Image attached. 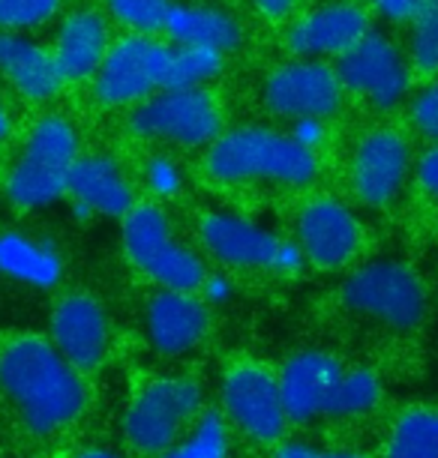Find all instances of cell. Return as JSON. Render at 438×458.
<instances>
[{
    "label": "cell",
    "mask_w": 438,
    "mask_h": 458,
    "mask_svg": "<svg viewBox=\"0 0 438 458\" xmlns=\"http://www.w3.org/2000/svg\"><path fill=\"white\" fill-rule=\"evenodd\" d=\"M411 150L397 129H375L360 138L351 159V186L366 207H384L408 177Z\"/></svg>",
    "instance_id": "cell-14"
},
{
    "label": "cell",
    "mask_w": 438,
    "mask_h": 458,
    "mask_svg": "<svg viewBox=\"0 0 438 458\" xmlns=\"http://www.w3.org/2000/svg\"><path fill=\"white\" fill-rule=\"evenodd\" d=\"M90 408L88 375L48 335L0 330V437L28 449L57 444Z\"/></svg>",
    "instance_id": "cell-1"
},
{
    "label": "cell",
    "mask_w": 438,
    "mask_h": 458,
    "mask_svg": "<svg viewBox=\"0 0 438 458\" xmlns=\"http://www.w3.org/2000/svg\"><path fill=\"white\" fill-rule=\"evenodd\" d=\"M199 291L210 302H226L231 297V282L226 279V276H204V282H202Z\"/></svg>",
    "instance_id": "cell-37"
},
{
    "label": "cell",
    "mask_w": 438,
    "mask_h": 458,
    "mask_svg": "<svg viewBox=\"0 0 438 458\" xmlns=\"http://www.w3.org/2000/svg\"><path fill=\"white\" fill-rule=\"evenodd\" d=\"M411 64L420 72H438V0H420L411 15Z\"/></svg>",
    "instance_id": "cell-29"
},
{
    "label": "cell",
    "mask_w": 438,
    "mask_h": 458,
    "mask_svg": "<svg viewBox=\"0 0 438 458\" xmlns=\"http://www.w3.org/2000/svg\"><path fill=\"white\" fill-rule=\"evenodd\" d=\"M66 258L55 240L0 228V279L33 291H51L64 282Z\"/></svg>",
    "instance_id": "cell-20"
},
{
    "label": "cell",
    "mask_w": 438,
    "mask_h": 458,
    "mask_svg": "<svg viewBox=\"0 0 438 458\" xmlns=\"http://www.w3.org/2000/svg\"><path fill=\"white\" fill-rule=\"evenodd\" d=\"M202 393L186 377H159L144 384L124 413V437L144 455L166 453L199 413Z\"/></svg>",
    "instance_id": "cell-6"
},
{
    "label": "cell",
    "mask_w": 438,
    "mask_h": 458,
    "mask_svg": "<svg viewBox=\"0 0 438 458\" xmlns=\"http://www.w3.org/2000/svg\"><path fill=\"white\" fill-rule=\"evenodd\" d=\"M411 120L426 138L438 141V81L429 84L426 90H420L417 99L411 102Z\"/></svg>",
    "instance_id": "cell-32"
},
{
    "label": "cell",
    "mask_w": 438,
    "mask_h": 458,
    "mask_svg": "<svg viewBox=\"0 0 438 458\" xmlns=\"http://www.w3.org/2000/svg\"><path fill=\"white\" fill-rule=\"evenodd\" d=\"M369 30L366 6L355 0H328L291 24L288 51L297 57H339Z\"/></svg>",
    "instance_id": "cell-16"
},
{
    "label": "cell",
    "mask_w": 438,
    "mask_h": 458,
    "mask_svg": "<svg viewBox=\"0 0 438 458\" xmlns=\"http://www.w3.org/2000/svg\"><path fill=\"white\" fill-rule=\"evenodd\" d=\"M291 135L304 147H309V150H315L324 138V126H322V120H315V117H300L295 120V126H291Z\"/></svg>",
    "instance_id": "cell-35"
},
{
    "label": "cell",
    "mask_w": 438,
    "mask_h": 458,
    "mask_svg": "<svg viewBox=\"0 0 438 458\" xmlns=\"http://www.w3.org/2000/svg\"><path fill=\"white\" fill-rule=\"evenodd\" d=\"M0 79L30 102H46L64 88V75L51 48L28 39L24 33L0 30Z\"/></svg>",
    "instance_id": "cell-21"
},
{
    "label": "cell",
    "mask_w": 438,
    "mask_h": 458,
    "mask_svg": "<svg viewBox=\"0 0 438 458\" xmlns=\"http://www.w3.org/2000/svg\"><path fill=\"white\" fill-rule=\"evenodd\" d=\"M204 168L219 183H282L304 186L319 174V157L291 132H273L262 126H244L219 132L208 144Z\"/></svg>",
    "instance_id": "cell-2"
},
{
    "label": "cell",
    "mask_w": 438,
    "mask_h": 458,
    "mask_svg": "<svg viewBox=\"0 0 438 458\" xmlns=\"http://www.w3.org/2000/svg\"><path fill=\"white\" fill-rule=\"evenodd\" d=\"M106 6L111 19L124 24L126 30L153 37V33H166L175 0H106Z\"/></svg>",
    "instance_id": "cell-28"
},
{
    "label": "cell",
    "mask_w": 438,
    "mask_h": 458,
    "mask_svg": "<svg viewBox=\"0 0 438 458\" xmlns=\"http://www.w3.org/2000/svg\"><path fill=\"white\" fill-rule=\"evenodd\" d=\"M333 69H337L342 88L373 102L375 108L399 106L411 84V72L402 51L373 28L355 46L342 51Z\"/></svg>",
    "instance_id": "cell-10"
},
{
    "label": "cell",
    "mask_w": 438,
    "mask_h": 458,
    "mask_svg": "<svg viewBox=\"0 0 438 458\" xmlns=\"http://www.w3.org/2000/svg\"><path fill=\"white\" fill-rule=\"evenodd\" d=\"M120 237H124V252L130 258V264L148 279L168 291L195 293L202 288L208 270H204L199 255L171 240V225L162 207L135 204L124 216Z\"/></svg>",
    "instance_id": "cell-4"
},
{
    "label": "cell",
    "mask_w": 438,
    "mask_h": 458,
    "mask_svg": "<svg viewBox=\"0 0 438 458\" xmlns=\"http://www.w3.org/2000/svg\"><path fill=\"white\" fill-rule=\"evenodd\" d=\"M382 458H438V411H406L393 426Z\"/></svg>",
    "instance_id": "cell-24"
},
{
    "label": "cell",
    "mask_w": 438,
    "mask_h": 458,
    "mask_svg": "<svg viewBox=\"0 0 438 458\" xmlns=\"http://www.w3.org/2000/svg\"><path fill=\"white\" fill-rule=\"evenodd\" d=\"M382 399V384L375 377V371L369 369H351L342 371L337 390L331 395L328 413L324 417H360V413L373 411Z\"/></svg>",
    "instance_id": "cell-26"
},
{
    "label": "cell",
    "mask_w": 438,
    "mask_h": 458,
    "mask_svg": "<svg viewBox=\"0 0 438 458\" xmlns=\"http://www.w3.org/2000/svg\"><path fill=\"white\" fill-rule=\"evenodd\" d=\"M228 455V431L219 413H204L193 431L180 444H171L159 458H226Z\"/></svg>",
    "instance_id": "cell-27"
},
{
    "label": "cell",
    "mask_w": 438,
    "mask_h": 458,
    "mask_svg": "<svg viewBox=\"0 0 438 458\" xmlns=\"http://www.w3.org/2000/svg\"><path fill=\"white\" fill-rule=\"evenodd\" d=\"M66 195L73 198L75 216H111V219H124L135 207V192L130 177L111 157L90 153L79 157L70 171V183Z\"/></svg>",
    "instance_id": "cell-18"
},
{
    "label": "cell",
    "mask_w": 438,
    "mask_h": 458,
    "mask_svg": "<svg viewBox=\"0 0 438 458\" xmlns=\"http://www.w3.org/2000/svg\"><path fill=\"white\" fill-rule=\"evenodd\" d=\"M342 302L351 312L391 330H411L426 315V288L411 267L399 261H373L346 279Z\"/></svg>",
    "instance_id": "cell-5"
},
{
    "label": "cell",
    "mask_w": 438,
    "mask_h": 458,
    "mask_svg": "<svg viewBox=\"0 0 438 458\" xmlns=\"http://www.w3.org/2000/svg\"><path fill=\"white\" fill-rule=\"evenodd\" d=\"M130 129L142 138H153V141L208 147L222 132V114L217 99L204 88L157 90L135 106Z\"/></svg>",
    "instance_id": "cell-7"
},
{
    "label": "cell",
    "mask_w": 438,
    "mask_h": 458,
    "mask_svg": "<svg viewBox=\"0 0 438 458\" xmlns=\"http://www.w3.org/2000/svg\"><path fill=\"white\" fill-rule=\"evenodd\" d=\"M111 46L106 15L97 10H75L64 19L55 39V64L64 81H90Z\"/></svg>",
    "instance_id": "cell-22"
},
{
    "label": "cell",
    "mask_w": 438,
    "mask_h": 458,
    "mask_svg": "<svg viewBox=\"0 0 438 458\" xmlns=\"http://www.w3.org/2000/svg\"><path fill=\"white\" fill-rule=\"evenodd\" d=\"M199 237L202 246L226 267L297 273L300 264H304V252H300L297 243H288L273 231L235 213H204L199 222Z\"/></svg>",
    "instance_id": "cell-8"
},
{
    "label": "cell",
    "mask_w": 438,
    "mask_h": 458,
    "mask_svg": "<svg viewBox=\"0 0 438 458\" xmlns=\"http://www.w3.org/2000/svg\"><path fill=\"white\" fill-rule=\"evenodd\" d=\"M64 458H124V455H117L115 449H106V446H82V449L66 453Z\"/></svg>",
    "instance_id": "cell-39"
},
{
    "label": "cell",
    "mask_w": 438,
    "mask_h": 458,
    "mask_svg": "<svg viewBox=\"0 0 438 458\" xmlns=\"http://www.w3.org/2000/svg\"><path fill=\"white\" fill-rule=\"evenodd\" d=\"M79 157V135L70 120L60 114L37 120L6 174V201L21 213L46 210L66 195L70 171Z\"/></svg>",
    "instance_id": "cell-3"
},
{
    "label": "cell",
    "mask_w": 438,
    "mask_h": 458,
    "mask_svg": "<svg viewBox=\"0 0 438 458\" xmlns=\"http://www.w3.org/2000/svg\"><path fill=\"white\" fill-rule=\"evenodd\" d=\"M219 69H222V55H217V51L168 42L166 84H162V90L204 88L210 79H217Z\"/></svg>",
    "instance_id": "cell-25"
},
{
    "label": "cell",
    "mask_w": 438,
    "mask_h": 458,
    "mask_svg": "<svg viewBox=\"0 0 438 458\" xmlns=\"http://www.w3.org/2000/svg\"><path fill=\"white\" fill-rule=\"evenodd\" d=\"M10 129H13V123H10V114H6L4 102H0V141H4V138L10 135Z\"/></svg>",
    "instance_id": "cell-40"
},
{
    "label": "cell",
    "mask_w": 438,
    "mask_h": 458,
    "mask_svg": "<svg viewBox=\"0 0 438 458\" xmlns=\"http://www.w3.org/2000/svg\"><path fill=\"white\" fill-rule=\"evenodd\" d=\"M273 458H364L357 453H331V449H313L304 444H288L282 446Z\"/></svg>",
    "instance_id": "cell-36"
},
{
    "label": "cell",
    "mask_w": 438,
    "mask_h": 458,
    "mask_svg": "<svg viewBox=\"0 0 438 458\" xmlns=\"http://www.w3.org/2000/svg\"><path fill=\"white\" fill-rule=\"evenodd\" d=\"M48 339L82 375L97 371L111 348V324L102 302L88 291L57 297L48 312Z\"/></svg>",
    "instance_id": "cell-11"
},
{
    "label": "cell",
    "mask_w": 438,
    "mask_h": 458,
    "mask_svg": "<svg viewBox=\"0 0 438 458\" xmlns=\"http://www.w3.org/2000/svg\"><path fill=\"white\" fill-rule=\"evenodd\" d=\"M222 404L231 422L259 444H273L288 426L277 377L268 369L244 362L222 380Z\"/></svg>",
    "instance_id": "cell-13"
},
{
    "label": "cell",
    "mask_w": 438,
    "mask_h": 458,
    "mask_svg": "<svg viewBox=\"0 0 438 458\" xmlns=\"http://www.w3.org/2000/svg\"><path fill=\"white\" fill-rule=\"evenodd\" d=\"M166 37L168 42H177V46L208 48L226 57L228 51L240 48L244 28L226 10H217V6L175 4L166 24Z\"/></svg>",
    "instance_id": "cell-23"
},
{
    "label": "cell",
    "mask_w": 438,
    "mask_h": 458,
    "mask_svg": "<svg viewBox=\"0 0 438 458\" xmlns=\"http://www.w3.org/2000/svg\"><path fill=\"white\" fill-rule=\"evenodd\" d=\"M369 10L384 15L388 21H411V15L417 13L420 0H364Z\"/></svg>",
    "instance_id": "cell-33"
},
{
    "label": "cell",
    "mask_w": 438,
    "mask_h": 458,
    "mask_svg": "<svg viewBox=\"0 0 438 458\" xmlns=\"http://www.w3.org/2000/svg\"><path fill=\"white\" fill-rule=\"evenodd\" d=\"M417 177H420V186L438 201V141L433 150L424 153V159H420V165H417Z\"/></svg>",
    "instance_id": "cell-34"
},
{
    "label": "cell",
    "mask_w": 438,
    "mask_h": 458,
    "mask_svg": "<svg viewBox=\"0 0 438 458\" xmlns=\"http://www.w3.org/2000/svg\"><path fill=\"white\" fill-rule=\"evenodd\" d=\"M144 330L159 353L177 357V353H186L195 344H202L210 330V312L190 291L162 288L144 309Z\"/></svg>",
    "instance_id": "cell-19"
},
{
    "label": "cell",
    "mask_w": 438,
    "mask_h": 458,
    "mask_svg": "<svg viewBox=\"0 0 438 458\" xmlns=\"http://www.w3.org/2000/svg\"><path fill=\"white\" fill-rule=\"evenodd\" d=\"M342 81L337 69L322 60H288L264 79V106L277 117L324 120L339 108Z\"/></svg>",
    "instance_id": "cell-12"
},
{
    "label": "cell",
    "mask_w": 438,
    "mask_h": 458,
    "mask_svg": "<svg viewBox=\"0 0 438 458\" xmlns=\"http://www.w3.org/2000/svg\"><path fill=\"white\" fill-rule=\"evenodd\" d=\"M255 6L271 15V19H282V15L291 13V6H295V0H255Z\"/></svg>",
    "instance_id": "cell-38"
},
{
    "label": "cell",
    "mask_w": 438,
    "mask_h": 458,
    "mask_svg": "<svg viewBox=\"0 0 438 458\" xmlns=\"http://www.w3.org/2000/svg\"><path fill=\"white\" fill-rule=\"evenodd\" d=\"M168 42L142 33L117 39L108 46L106 60L93 75V90L102 106H135L153 97L166 84Z\"/></svg>",
    "instance_id": "cell-9"
},
{
    "label": "cell",
    "mask_w": 438,
    "mask_h": 458,
    "mask_svg": "<svg viewBox=\"0 0 438 458\" xmlns=\"http://www.w3.org/2000/svg\"><path fill=\"white\" fill-rule=\"evenodd\" d=\"M60 10V0H0V30L21 33L48 24Z\"/></svg>",
    "instance_id": "cell-30"
},
{
    "label": "cell",
    "mask_w": 438,
    "mask_h": 458,
    "mask_svg": "<svg viewBox=\"0 0 438 458\" xmlns=\"http://www.w3.org/2000/svg\"><path fill=\"white\" fill-rule=\"evenodd\" d=\"M342 371H346L342 362L337 357H331V353H322V351L295 353V357L282 366L277 377L288 422L304 426V422L328 413L331 395L337 390Z\"/></svg>",
    "instance_id": "cell-17"
},
{
    "label": "cell",
    "mask_w": 438,
    "mask_h": 458,
    "mask_svg": "<svg viewBox=\"0 0 438 458\" xmlns=\"http://www.w3.org/2000/svg\"><path fill=\"white\" fill-rule=\"evenodd\" d=\"M144 183H148L153 195L171 198L180 192V186H184V171L177 168L175 159L153 157V159H148V165H144Z\"/></svg>",
    "instance_id": "cell-31"
},
{
    "label": "cell",
    "mask_w": 438,
    "mask_h": 458,
    "mask_svg": "<svg viewBox=\"0 0 438 458\" xmlns=\"http://www.w3.org/2000/svg\"><path fill=\"white\" fill-rule=\"evenodd\" d=\"M300 252L322 270H339L360 249V225L346 204L313 198L297 216Z\"/></svg>",
    "instance_id": "cell-15"
}]
</instances>
